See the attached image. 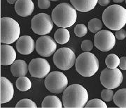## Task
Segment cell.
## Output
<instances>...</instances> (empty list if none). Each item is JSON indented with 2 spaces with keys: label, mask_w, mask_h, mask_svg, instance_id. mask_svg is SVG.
Masks as SVG:
<instances>
[{
  "label": "cell",
  "mask_w": 126,
  "mask_h": 108,
  "mask_svg": "<svg viewBox=\"0 0 126 108\" xmlns=\"http://www.w3.org/2000/svg\"><path fill=\"white\" fill-rule=\"evenodd\" d=\"M20 34V28L17 21L11 18L1 19V43L11 44L18 41Z\"/></svg>",
  "instance_id": "5"
},
{
  "label": "cell",
  "mask_w": 126,
  "mask_h": 108,
  "mask_svg": "<svg viewBox=\"0 0 126 108\" xmlns=\"http://www.w3.org/2000/svg\"><path fill=\"white\" fill-rule=\"evenodd\" d=\"M50 6V0H38V7L40 9H48Z\"/></svg>",
  "instance_id": "30"
},
{
  "label": "cell",
  "mask_w": 126,
  "mask_h": 108,
  "mask_svg": "<svg viewBox=\"0 0 126 108\" xmlns=\"http://www.w3.org/2000/svg\"><path fill=\"white\" fill-rule=\"evenodd\" d=\"M74 9L80 12H88L94 9L98 0H70Z\"/></svg>",
  "instance_id": "17"
},
{
  "label": "cell",
  "mask_w": 126,
  "mask_h": 108,
  "mask_svg": "<svg viewBox=\"0 0 126 108\" xmlns=\"http://www.w3.org/2000/svg\"><path fill=\"white\" fill-rule=\"evenodd\" d=\"M63 104L56 96H48L44 99L41 103V108H61Z\"/></svg>",
  "instance_id": "20"
},
{
  "label": "cell",
  "mask_w": 126,
  "mask_h": 108,
  "mask_svg": "<svg viewBox=\"0 0 126 108\" xmlns=\"http://www.w3.org/2000/svg\"><path fill=\"white\" fill-rule=\"evenodd\" d=\"M88 33V28L83 24H79L74 28V34L78 37H83Z\"/></svg>",
  "instance_id": "28"
},
{
  "label": "cell",
  "mask_w": 126,
  "mask_h": 108,
  "mask_svg": "<svg viewBox=\"0 0 126 108\" xmlns=\"http://www.w3.org/2000/svg\"><path fill=\"white\" fill-rule=\"evenodd\" d=\"M28 69L31 76L41 79L44 78L49 74L50 65L45 59H33L28 65Z\"/></svg>",
  "instance_id": "11"
},
{
  "label": "cell",
  "mask_w": 126,
  "mask_h": 108,
  "mask_svg": "<svg viewBox=\"0 0 126 108\" xmlns=\"http://www.w3.org/2000/svg\"><path fill=\"white\" fill-rule=\"evenodd\" d=\"M34 48H36V44L31 36H21L16 42V49L20 54L23 55L31 54Z\"/></svg>",
  "instance_id": "13"
},
{
  "label": "cell",
  "mask_w": 126,
  "mask_h": 108,
  "mask_svg": "<svg viewBox=\"0 0 126 108\" xmlns=\"http://www.w3.org/2000/svg\"><path fill=\"white\" fill-rule=\"evenodd\" d=\"M34 9V4L32 0H18L15 4V11L21 17L31 15Z\"/></svg>",
  "instance_id": "16"
},
{
  "label": "cell",
  "mask_w": 126,
  "mask_h": 108,
  "mask_svg": "<svg viewBox=\"0 0 126 108\" xmlns=\"http://www.w3.org/2000/svg\"><path fill=\"white\" fill-rule=\"evenodd\" d=\"M16 85L21 91H26L30 89L32 87V82L30 80L25 76L20 77L16 82Z\"/></svg>",
  "instance_id": "22"
},
{
  "label": "cell",
  "mask_w": 126,
  "mask_h": 108,
  "mask_svg": "<svg viewBox=\"0 0 126 108\" xmlns=\"http://www.w3.org/2000/svg\"><path fill=\"white\" fill-rule=\"evenodd\" d=\"M114 93L112 89H104L101 92V98L104 102H111L113 100Z\"/></svg>",
  "instance_id": "27"
},
{
  "label": "cell",
  "mask_w": 126,
  "mask_h": 108,
  "mask_svg": "<svg viewBox=\"0 0 126 108\" xmlns=\"http://www.w3.org/2000/svg\"><path fill=\"white\" fill-rule=\"evenodd\" d=\"M115 36L118 40H123L126 38V32L124 29L118 30L115 33Z\"/></svg>",
  "instance_id": "31"
},
{
  "label": "cell",
  "mask_w": 126,
  "mask_h": 108,
  "mask_svg": "<svg viewBox=\"0 0 126 108\" xmlns=\"http://www.w3.org/2000/svg\"><path fill=\"white\" fill-rule=\"evenodd\" d=\"M16 59V52L12 46L4 43L1 45V64L2 66L11 65Z\"/></svg>",
  "instance_id": "15"
},
{
  "label": "cell",
  "mask_w": 126,
  "mask_h": 108,
  "mask_svg": "<svg viewBox=\"0 0 126 108\" xmlns=\"http://www.w3.org/2000/svg\"><path fill=\"white\" fill-rule=\"evenodd\" d=\"M52 18L46 13H39L32 20V31L38 35L44 36L52 31L53 28Z\"/></svg>",
  "instance_id": "9"
},
{
  "label": "cell",
  "mask_w": 126,
  "mask_h": 108,
  "mask_svg": "<svg viewBox=\"0 0 126 108\" xmlns=\"http://www.w3.org/2000/svg\"><path fill=\"white\" fill-rule=\"evenodd\" d=\"M55 41L59 44H65L70 39V33L65 28H59L54 34Z\"/></svg>",
  "instance_id": "19"
},
{
  "label": "cell",
  "mask_w": 126,
  "mask_h": 108,
  "mask_svg": "<svg viewBox=\"0 0 126 108\" xmlns=\"http://www.w3.org/2000/svg\"><path fill=\"white\" fill-rule=\"evenodd\" d=\"M62 100L66 108H84L88 100V93L83 86L72 84L63 91Z\"/></svg>",
  "instance_id": "1"
},
{
  "label": "cell",
  "mask_w": 126,
  "mask_h": 108,
  "mask_svg": "<svg viewBox=\"0 0 126 108\" xmlns=\"http://www.w3.org/2000/svg\"><path fill=\"white\" fill-rule=\"evenodd\" d=\"M102 22L98 18L91 19L88 23V29L92 33H97L102 28Z\"/></svg>",
  "instance_id": "24"
},
{
  "label": "cell",
  "mask_w": 126,
  "mask_h": 108,
  "mask_svg": "<svg viewBox=\"0 0 126 108\" xmlns=\"http://www.w3.org/2000/svg\"><path fill=\"white\" fill-rule=\"evenodd\" d=\"M50 1H58V0H50Z\"/></svg>",
  "instance_id": "36"
},
{
  "label": "cell",
  "mask_w": 126,
  "mask_h": 108,
  "mask_svg": "<svg viewBox=\"0 0 126 108\" xmlns=\"http://www.w3.org/2000/svg\"><path fill=\"white\" fill-rule=\"evenodd\" d=\"M102 20L106 27L111 30L118 31L126 24V10L120 5L109 6L104 11Z\"/></svg>",
  "instance_id": "2"
},
{
  "label": "cell",
  "mask_w": 126,
  "mask_h": 108,
  "mask_svg": "<svg viewBox=\"0 0 126 108\" xmlns=\"http://www.w3.org/2000/svg\"><path fill=\"white\" fill-rule=\"evenodd\" d=\"M119 66L121 70H126V57H123L120 59Z\"/></svg>",
  "instance_id": "32"
},
{
  "label": "cell",
  "mask_w": 126,
  "mask_h": 108,
  "mask_svg": "<svg viewBox=\"0 0 126 108\" xmlns=\"http://www.w3.org/2000/svg\"><path fill=\"white\" fill-rule=\"evenodd\" d=\"M75 68L77 72L82 76L92 77L99 70V60L94 54L84 52L76 59Z\"/></svg>",
  "instance_id": "4"
},
{
  "label": "cell",
  "mask_w": 126,
  "mask_h": 108,
  "mask_svg": "<svg viewBox=\"0 0 126 108\" xmlns=\"http://www.w3.org/2000/svg\"><path fill=\"white\" fill-rule=\"evenodd\" d=\"M46 88L51 93L60 94L67 88V77L60 71H53L46 77L44 81Z\"/></svg>",
  "instance_id": "6"
},
{
  "label": "cell",
  "mask_w": 126,
  "mask_h": 108,
  "mask_svg": "<svg viewBox=\"0 0 126 108\" xmlns=\"http://www.w3.org/2000/svg\"><path fill=\"white\" fill-rule=\"evenodd\" d=\"M105 63L107 66L109 68H116L119 66L120 64V58L117 55L114 54H109L105 59Z\"/></svg>",
  "instance_id": "23"
},
{
  "label": "cell",
  "mask_w": 126,
  "mask_h": 108,
  "mask_svg": "<svg viewBox=\"0 0 126 108\" xmlns=\"http://www.w3.org/2000/svg\"><path fill=\"white\" fill-rule=\"evenodd\" d=\"M14 89L13 84L4 77H1V103L9 102L13 98Z\"/></svg>",
  "instance_id": "14"
},
{
  "label": "cell",
  "mask_w": 126,
  "mask_h": 108,
  "mask_svg": "<svg viewBox=\"0 0 126 108\" xmlns=\"http://www.w3.org/2000/svg\"><path fill=\"white\" fill-rule=\"evenodd\" d=\"M113 102L118 108H126V89H120L115 93Z\"/></svg>",
  "instance_id": "21"
},
{
  "label": "cell",
  "mask_w": 126,
  "mask_h": 108,
  "mask_svg": "<svg viewBox=\"0 0 126 108\" xmlns=\"http://www.w3.org/2000/svg\"><path fill=\"white\" fill-rule=\"evenodd\" d=\"M93 42L90 40H84L81 43V49L85 52H89L90 51L93 50Z\"/></svg>",
  "instance_id": "29"
},
{
  "label": "cell",
  "mask_w": 126,
  "mask_h": 108,
  "mask_svg": "<svg viewBox=\"0 0 126 108\" xmlns=\"http://www.w3.org/2000/svg\"><path fill=\"white\" fill-rule=\"evenodd\" d=\"M125 1H126V0H125Z\"/></svg>",
  "instance_id": "37"
},
{
  "label": "cell",
  "mask_w": 126,
  "mask_h": 108,
  "mask_svg": "<svg viewBox=\"0 0 126 108\" xmlns=\"http://www.w3.org/2000/svg\"><path fill=\"white\" fill-rule=\"evenodd\" d=\"M111 0H98V3L102 6H108L110 3Z\"/></svg>",
  "instance_id": "33"
},
{
  "label": "cell",
  "mask_w": 126,
  "mask_h": 108,
  "mask_svg": "<svg viewBox=\"0 0 126 108\" xmlns=\"http://www.w3.org/2000/svg\"><path fill=\"white\" fill-rule=\"evenodd\" d=\"M53 61L59 69L67 71L75 64L76 56L70 48H61L55 52Z\"/></svg>",
  "instance_id": "7"
},
{
  "label": "cell",
  "mask_w": 126,
  "mask_h": 108,
  "mask_svg": "<svg viewBox=\"0 0 126 108\" xmlns=\"http://www.w3.org/2000/svg\"><path fill=\"white\" fill-rule=\"evenodd\" d=\"M116 45L115 35L108 30H101L94 36V45L100 51L108 52Z\"/></svg>",
  "instance_id": "10"
},
{
  "label": "cell",
  "mask_w": 126,
  "mask_h": 108,
  "mask_svg": "<svg viewBox=\"0 0 126 108\" xmlns=\"http://www.w3.org/2000/svg\"><path fill=\"white\" fill-rule=\"evenodd\" d=\"M114 3H122L125 0H113Z\"/></svg>",
  "instance_id": "35"
},
{
  "label": "cell",
  "mask_w": 126,
  "mask_h": 108,
  "mask_svg": "<svg viewBox=\"0 0 126 108\" xmlns=\"http://www.w3.org/2000/svg\"><path fill=\"white\" fill-rule=\"evenodd\" d=\"M86 108H107V104L104 103L103 100L100 99H92L89 100L87 103H86Z\"/></svg>",
  "instance_id": "25"
},
{
  "label": "cell",
  "mask_w": 126,
  "mask_h": 108,
  "mask_svg": "<svg viewBox=\"0 0 126 108\" xmlns=\"http://www.w3.org/2000/svg\"><path fill=\"white\" fill-rule=\"evenodd\" d=\"M51 18L55 25L61 28L72 27L76 23V9L67 3L58 4L52 11Z\"/></svg>",
  "instance_id": "3"
},
{
  "label": "cell",
  "mask_w": 126,
  "mask_h": 108,
  "mask_svg": "<svg viewBox=\"0 0 126 108\" xmlns=\"http://www.w3.org/2000/svg\"><path fill=\"white\" fill-rule=\"evenodd\" d=\"M101 84L109 89L118 88L123 82V74L120 69L116 68H105L101 72L100 75Z\"/></svg>",
  "instance_id": "8"
},
{
  "label": "cell",
  "mask_w": 126,
  "mask_h": 108,
  "mask_svg": "<svg viewBox=\"0 0 126 108\" xmlns=\"http://www.w3.org/2000/svg\"><path fill=\"white\" fill-rule=\"evenodd\" d=\"M57 48L56 42L49 36H41L36 42V50L37 53L44 57H49L53 55Z\"/></svg>",
  "instance_id": "12"
},
{
  "label": "cell",
  "mask_w": 126,
  "mask_h": 108,
  "mask_svg": "<svg viewBox=\"0 0 126 108\" xmlns=\"http://www.w3.org/2000/svg\"><path fill=\"white\" fill-rule=\"evenodd\" d=\"M17 1H18V0H7V1L9 2V4H16Z\"/></svg>",
  "instance_id": "34"
},
{
  "label": "cell",
  "mask_w": 126,
  "mask_h": 108,
  "mask_svg": "<svg viewBox=\"0 0 126 108\" xmlns=\"http://www.w3.org/2000/svg\"><path fill=\"white\" fill-rule=\"evenodd\" d=\"M28 66L25 61L19 59L15 61L11 66V72L14 77L25 76L27 74Z\"/></svg>",
  "instance_id": "18"
},
{
  "label": "cell",
  "mask_w": 126,
  "mask_h": 108,
  "mask_svg": "<svg viewBox=\"0 0 126 108\" xmlns=\"http://www.w3.org/2000/svg\"><path fill=\"white\" fill-rule=\"evenodd\" d=\"M16 108H36V104L30 99H22L20 100L18 103L16 104Z\"/></svg>",
  "instance_id": "26"
}]
</instances>
